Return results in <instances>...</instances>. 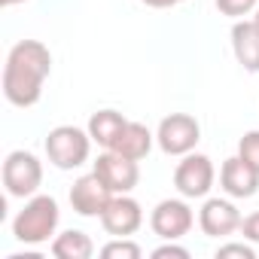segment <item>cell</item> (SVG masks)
I'll return each mask as SVG.
<instances>
[{"label":"cell","instance_id":"1","mask_svg":"<svg viewBox=\"0 0 259 259\" xmlns=\"http://www.w3.org/2000/svg\"><path fill=\"white\" fill-rule=\"evenodd\" d=\"M52 70V55L40 40H22L10 49L4 67V95L16 107H31L43 95V82Z\"/></svg>","mask_w":259,"mask_h":259},{"label":"cell","instance_id":"2","mask_svg":"<svg viewBox=\"0 0 259 259\" xmlns=\"http://www.w3.org/2000/svg\"><path fill=\"white\" fill-rule=\"evenodd\" d=\"M58 226V204L49 195H34L13 223V235L25 244H43Z\"/></svg>","mask_w":259,"mask_h":259},{"label":"cell","instance_id":"3","mask_svg":"<svg viewBox=\"0 0 259 259\" xmlns=\"http://www.w3.org/2000/svg\"><path fill=\"white\" fill-rule=\"evenodd\" d=\"M89 147H92V135H85L76 125H58L46 138V156L61 171L79 168L89 159Z\"/></svg>","mask_w":259,"mask_h":259},{"label":"cell","instance_id":"4","mask_svg":"<svg viewBox=\"0 0 259 259\" xmlns=\"http://www.w3.org/2000/svg\"><path fill=\"white\" fill-rule=\"evenodd\" d=\"M43 183V165L34 153H25V150H16L7 156L4 162V186L10 195L16 198H28L37 192V186Z\"/></svg>","mask_w":259,"mask_h":259},{"label":"cell","instance_id":"5","mask_svg":"<svg viewBox=\"0 0 259 259\" xmlns=\"http://www.w3.org/2000/svg\"><path fill=\"white\" fill-rule=\"evenodd\" d=\"M159 147L168 153V156H186L198 138H201V128L195 122V116L189 113H171L159 122Z\"/></svg>","mask_w":259,"mask_h":259},{"label":"cell","instance_id":"6","mask_svg":"<svg viewBox=\"0 0 259 259\" xmlns=\"http://www.w3.org/2000/svg\"><path fill=\"white\" fill-rule=\"evenodd\" d=\"M95 174L110 186L113 195H119V192H132V189L138 186V177H141L138 162L128 159V156H122V153H116V150H107L104 156H98Z\"/></svg>","mask_w":259,"mask_h":259},{"label":"cell","instance_id":"7","mask_svg":"<svg viewBox=\"0 0 259 259\" xmlns=\"http://www.w3.org/2000/svg\"><path fill=\"white\" fill-rule=\"evenodd\" d=\"M144 223V213H141V204L135 198H128V192H119L110 198V204L104 207L101 213V226L116 235V238H125V235H135Z\"/></svg>","mask_w":259,"mask_h":259},{"label":"cell","instance_id":"8","mask_svg":"<svg viewBox=\"0 0 259 259\" xmlns=\"http://www.w3.org/2000/svg\"><path fill=\"white\" fill-rule=\"evenodd\" d=\"M174 186L186 195V198H201L207 195V189L213 186V165L207 156L195 153V156H186L177 171H174Z\"/></svg>","mask_w":259,"mask_h":259},{"label":"cell","instance_id":"9","mask_svg":"<svg viewBox=\"0 0 259 259\" xmlns=\"http://www.w3.org/2000/svg\"><path fill=\"white\" fill-rule=\"evenodd\" d=\"M110 198H113L110 186H107L95 171H92V174H82V177L73 183V189H70V204H73V210L82 213V217H101L104 207L110 204Z\"/></svg>","mask_w":259,"mask_h":259},{"label":"cell","instance_id":"10","mask_svg":"<svg viewBox=\"0 0 259 259\" xmlns=\"http://www.w3.org/2000/svg\"><path fill=\"white\" fill-rule=\"evenodd\" d=\"M150 223H153V232H156L159 238L174 241V238H180V235H186V232L192 229V210H189L186 201L165 198V201L156 204Z\"/></svg>","mask_w":259,"mask_h":259},{"label":"cell","instance_id":"11","mask_svg":"<svg viewBox=\"0 0 259 259\" xmlns=\"http://www.w3.org/2000/svg\"><path fill=\"white\" fill-rule=\"evenodd\" d=\"M220 183H223V189H226L229 195H235V198H250V195L259 189V171H256L247 159L235 156V159H226V162H223Z\"/></svg>","mask_w":259,"mask_h":259},{"label":"cell","instance_id":"12","mask_svg":"<svg viewBox=\"0 0 259 259\" xmlns=\"http://www.w3.org/2000/svg\"><path fill=\"white\" fill-rule=\"evenodd\" d=\"M204 235H232L235 229H241V213L232 201H223V198H207L204 207H201V217H198Z\"/></svg>","mask_w":259,"mask_h":259},{"label":"cell","instance_id":"13","mask_svg":"<svg viewBox=\"0 0 259 259\" xmlns=\"http://www.w3.org/2000/svg\"><path fill=\"white\" fill-rule=\"evenodd\" d=\"M232 49H235V58L244 70L259 73V25L256 22H235Z\"/></svg>","mask_w":259,"mask_h":259},{"label":"cell","instance_id":"14","mask_svg":"<svg viewBox=\"0 0 259 259\" xmlns=\"http://www.w3.org/2000/svg\"><path fill=\"white\" fill-rule=\"evenodd\" d=\"M150 147H153L150 128L141 125V122H128L110 150H116V153H122V156H128V159H135V162H138V159H144V156L150 153Z\"/></svg>","mask_w":259,"mask_h":259},{"label":"cell","instance_id":"15","mask_svg":"<svg viewBox=\"0 0 259 259\" xmlns=\"http://www.w3.org/2000/svg\"><path fill=\"white\" fill-rule=\"evenodd\" d=\"M128 125V119L116 110H98L92 119H89V135L95 144H101L104 150H110L116 144V138L122 135V128Z\"/></svg>","mask_w":259,"mask_h":259},{"label":"cell","instance_id":"16","mask_svg":"<svg viewBox=\"0 0 259 259\" xmlns=\"http://www.w3.org/2000/svg\"><path fill=\"white\" fill-rule=\"evenodd\" d=\"M92 253H95V244L79 229H70V232H64L52 241V256L55 259H89Z\"/></svg>","mask_w":259,"mask_h":259},{"label":"cell","instance_id":"17","mask_svg":"<svg viewBox=\"0 0 259 259\" xmlns=\"http://www.w3.org/2000/svg\"><path fill=\"white\" fill-rule=\"evenodd\" d=\"M101 256L104 259H141V247L135 241L119 238V241H110L107 247H101Z\"/></svg>","mask_w":259,"mask_h":259},{"label":"cell","instance_id":"18","mask_svg":"<svg viewBox=\"0 0 259 259\" xmlns=\"http://www.w3.org/2000/svg\"><path fill=\"white\" fill-rule=\"evenodd\" d=\"M238 156L247 159L256 171H259V132H247L238 144Z\"/></svg>","mask_w":259,"mask_h":259},{"label":"cell","instance_id":"19","mask_svg":"<svg viewBox=\"0 0 259 259\" xmlns=\"http://www.w3.org/2000/svg\"><path fill=\"white\" fill-rule=\"evenodd\" d=\"M256 7V0H217V10L223 16H247Z\"/></svg>","mask_w":259,"mask_h":259},{"label":"cell","instance_id":"20","mask_svg":"<svg viewBox=\"0 0 259 259\" xmlns=\"http://www.w3.org/2000/svg\"><path fill=\"white\" fill-rule=\"evenodd\" d=\"M217 259H253V247L247 244H226L217 250Z\"/></svg>","mask_w":259,"mask_h":259},{"label":"cell","instance_id":"21","mask_svg":"<svg viewBox=\"0 0 259 259\" xmlns=\"http://www.w3.org/2000/svg\"><path fill=\"white\" fill-rule=\"evenodd\" d=\"M153 259H189V250L177 244H162L153 250Z\"/></svg>","mask_w":259,"mask_h":259},{"label":"cell","instance_id":"22","mask_svg":"<svg viewBox=\"0 0 259 259\" xmlns=\"http://www.w3.org/2000/svg\"><path fill=\"white\" fill-rule=\"evenodd\" d=\"M241 232H244V238L259 241V210H256V213H250L247 220H241Z\"/></svg>","mask_w":259,"mask_h":259},{"label":"cell","instance_id":"23","mask_svg":"<svg viewBox=\"0 0 259 259\" xmlns=\"http://www.w3.org/2000/svg\"><path fill=\"white\" fill-rule=\"evenodd\" d=\"M141 4H147V7H153V10H165V7H177V4H183V0H141Z\"/></svg>","mask_w":259,"mask_h":259},{"label":"cell","instance_id":"24","mask_svg":"<svg viewBox=\"0 0 259 259\" xmlns=\"http://www.w3.org/2000/svg\"><path fill=\"white\" fill-rule=\"evenodd\" d=\"M13 4H22V0H0V7H13Z\"/></svg>","mask_w":259,"mask_h":259},{"label":"cell","instance_id":"25","mask_svg":"<svg viewBox=\"0 0 259 259\" xmlns=\"http://www.w3.org/2000/svg\"><path fill=\"white\" fill-rule=\"evenodd\" d=\"M253 22H256V25H259V7H256V16H253Z\"/></svg>","mask_w":259,"mask_h":259}]
</instances>
